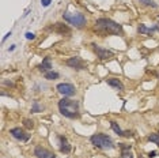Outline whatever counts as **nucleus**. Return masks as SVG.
<instances>
[{
  "instance_id": "4468645a",
  "label": "nucleus",
  "mask_w": 159,
  "mask_h": 158,
  "mask_svg": "<svg viewBox=\"0 0 159 158\" xmlns=\"http://www.w3.org/2000/svg\"><path fill=\"white\" fill-rule=\"evenodd\" d=\"M157 30H159V26L158 25H155L154 27H147L146 25H140L139 27H137V31H139L140 34H152L154 31H157Z\"/></svg>"
},
{
  "instance_id": "6ab92c4d",
  "label": "nucleus",
  "mask_w": 159,
  "mask_h": 158,
  "mask_svg": "<svg viewBox=\"0 0 159 158\" xmlns=\"http://www.w3.org/2000/svg\"><path fill=\"white\" fill-rule=\"evenodd\" d=\"M23 125H25V128H27V130H33L34 128V121L30 120V118H25Z\"/></svg>"
},
{
  "instance_id": "1a4fd4ad",
  "label": "nucleus",
  "mask_w": 159,
  "mask_h": 158,
  "mask_svg": "<svg viewBox=\"0 0 159 158\" xmlns=\"http://www.w3.org/2000/svg\"><path fill=\"white\" fill-rule=\"evenodd\" d=\"M34 156L37 158H56V154L42 146H37L34 149Z\"/></svg>"
},
{
  "instance_id": "6e6552de",
  "label": "nucleus",
  "mask_w": 159,
  "mask_h": 158,
  "mask_svg": "<svg viewBox=\"0 0 159 158\" xmlns=\"http://www.w3.org/2000/svg\"><path fill=\"white\" fill-rule=\"evenodd\" d=\"M67 66L74 68V70L80 71V70H84L86 68V63L83 62L79 56H75V57H70V59L67 60Z\"/></svg>"
},
{
  "instance_id": "5701e85b",
  "label": "nucleus",
  "mask_w": 159,
  "mask_h": 158,
  "mask_svg": "<svg viewBox=\"0 0 159 158\" xmlns=\"http://www.w3.org/2000/svg\"><path fill=\"white\" fill-rule=\"evenodd\" d=\"M50 3H52V0H41V4L42 7H48Z\"/></svg>"
},
{
  "instance_id": "7ed1b4c3",
  "label": "nucleus",
  "mask_w": 159,
  "mask_h": 158,
  "mask_svg": "<svg viewBox=\"0 0 159 158\" xmlns=\"http://www.w3.org/2000/svg\"><path fill=\"white\" fill-rule=\"evenodd\" d=\"M90 142H91L93 146L98 147L101 150H111L114 149V142L111 141L110 136L105 135V134H94L90 138Z\"/></svg>"
},
{
  "instance_id": "4be33fe9",
  "label": "nucleus",
  "mask_w": 159,
  "mask_h": 158,
  "mask_svg": "<svg viewBox=\"0 0 159 158\" xmlns=\"http://www.w3.org/2000/svg\"><path fill=\"white\" fill-rule=\"evenodd\" d=\"M25 35H26L27 40H34V38H35V34H34V33H30V31H27V33L25 34Z\"/></svg>"
},
{
  "instance_id": "39448f33",
  "label": "nucleus",
  "mask_w": 159,
  "mask_h": 158,
  "mask_svg": "<svg viewBox=\"0 0 159 158\" xmlns=\"http://www.w3.org/2000/svg\"><path fill=\"white\" fill-rule=\"evenodd\" d=\"M93 46V51L94 53L97 55V57L101 60H107V59H110V57H113V52L109 51V49H105L102 48V46H99V45H97V44H91Z\"/></svg>"
},
{
  "instance_id": "2eb2a0df",
  "label": "nucleus",
  "mask_w": 159,
  "mask_h": 158,
  "mask_svg": "<svg viewBox=\"0 0 159 158\" xmlns=\"http://www.w3.org/2000/svg\"><path fill=\"white\" fill-rule=\"evenodd\" d=\"M110 125H111V130H113L118 136H124V132H125V131H122L121 128L118 127V124L116 123V121H110Z\"/></svg>"
},
{
  "instance_id": "f8f14e48",
  "label": "nucleus",
  "mask_w": 159,
  "mask_h": 158,
  "mask_svg": "<svg viewBox=\"0 0 159 158\" xmlns=\"http://www.w3.org/2000/svg\"><path fill=\"white\" fill-rule=\"evenodd\" d=\"M39 71H42V72H48V71H52V62H50V57L46 56L44 57V60H42V63L38 66Z\"/></svg>"
},
{
  "instance_id": "b1692460",
  "label": "nucleus",
  "mask_w": 159,
  "mask_h": 158,
  "mask_svg": "<svg viewBox=\"0 0 159 158\" xmlns=\"http://www.w3.org/2000/svg\"><path fill=\"white\" fill-rule=\"evenodd\" d=\"M157 151H150V153H148V157H150V158H154V157H157Z\"/></svg>"
},
{
  "instance_id": "20e7f679",
  "label": "nucleus",
  "mask_w": 159,
  "mask_h": 158,
  "mask_svg": "<svg viewBox=\"0 0 159 158\" xmlns=\"http://www.w3.org/2000/svg\"><path fill=\"white\" fill-rule=\"evenodd\" d=\"M63 19L68 22L72 26L78 27V29H82L86 26V23H87V19H86V16L83 15L80 12H64L63 14Z\"/></svg>"
},
{
  "instance_id": "423d86ee",
  "label": "nucleus",
  "mask_w": 159,
  "mask_h": 158,
  "mask_svg": "<svg viewBox=\"0 0 159 158\" xmlns=\"http://www.w3.org/2000/svg\"><path fill=\"white\" fill-rule=\"evenodd\" d=\"M56 89H57V91H59L60 94H63L64 97L75 95V93H76V89H75V86L71 85V83H59Z\"/></svg>"
},
{
  "instance_id": "f257e3e1",
  "label": "nucleus",
  "mask_w": 159,
  "mask_h": 158,
  "mask_svg": "<svg viewBox=\"0 0 159 158\" xmlns=\"http://www.w3.org/2000/svg\"><path fill=\"white\" fill-rule=\"evenodd\" d=\"M95 30L99 31V33L103 35H107V34L122 35V33H124L121 25H118L117 22L109 19V18H99V19H97Z\"/></svg>"
},
{
  "instance_id": "f03ea898",
  "label": "nucleus",
  "mask_w": 159,
  "mask_h": 158,
  "mask_svg": "<svg viewBox=\"0 0 159 158\" xmlns=\"http://www.w3.org/2000/svg\"><path fill=\"white\" fill-rule=\"evenodd\" d=\"M79 101L71 98H61L59 101V110L64 117L67 118H79L80 117V112H79Z\"/></svg>"
},
{
  "instance_id": "9b49d317",
  "label": "nucleus",
  "mask_w": 159,
  "mask_h": 158,
  "mask_svg": "<svg viewBox=\"0 0 159 158\" xmlns=\"http://www.w3.org/2000/svg\"><path fill=\"white\" fill-rule=\"evenodd\" d=\"M49 30H53L55 33H59V34H67V33H70V27L67 26V25H64V23H55L53 26H50L49 27Z\"/></svg>"
},
{
  "instance_id": "393cba45",
  "label": "nucleus",
  "mask_w": 159,
  "mask_h": 158,
  "mask_svg": "<svg viewBox=\"0 0 159 158\" xmlns=\"http://www.w3.org/2000/svg\"><path fill=\"white\" fill-rule=\"evenodd\" d=\"M11 34H12V33H11V31H10V33H7V34L4 35V37H3V42H4V41H6V40H7V38H8V37H11Z\"/></svg>"
},
{
  "instance_id": "dca6fc26",
  "label": "nucleus",
  "mask_w": 159,
  "mask_h": 158,
  "mask_svg": "<svg viewBox=\"0 0 159 158\" xmlns=\"http://www.w3.org/2000/svg\"><path fill=\"white\" fill-rule=\"evenodd\" d=\"M60 75L59 72H55V71H48V72L44 74V78L48 79V81H55V79H57Z\"/></svg>"
},
{
  "instance_id": "ddd939ff",
  "label": "nucleus",
  "mask_w": 159,
  "mask_h": 158,
  "mask_svg": "<svg viewBox=\"0 0 159 158\" xmlns=\"http://www.w3.org/2000/svg\"><path fill=\"white\" fill-rule=\"evenodd\" d=\"M106 83L111 86V87H114V89H117V90H124V85H122V82L120 81V79H117V78H109V79H106Z\"/></svg>"
},
{
  "instance_id": "a211bd4d",
  "label": "nucleus",
  "mask_w": 159,
  "mask_h": 158,
  "mask_svg": "<svg viewBox=\"0 0 159 158\" xmlns=\"http://www.w3.org/2000/svg\"><path fill=\"white\" fill-rule=\"evenodd\" d=\"M139 3H142L144 6H148V7H152V8H157L158 4L154 2V0H139Z\"/></svg>"
},
{
  "instance_id": "412c9836",
  "label": "nucleus",
  "mask_w": 159,
  "mask_h": 158,
  "mask_svg": "<svg viewBox=\"0 0 159 158\" xmlns=\"http://www.w3.org/2000/svg\"><path fill=\"white\" fill-rule=\"evenodd\" d=\"M121 157L122 158H133L132 153H131V149L129 150H121Z\"/></svg>"
},
{
  "instance_id": "9d476101",
  "label": "nucleus",
  "mask_w": 159,
  "mask_h": 158,
  "mask_svg": "<svg viewBox=\"0 0 159 158\" xmlns=\"http://www.w3.org/2000/svg\"><path fill=\"white\" fill-rule=\"evenodd\" d=\"M57 138H59V143H60V147H59L60 151L64 154H68L71 151V145H70V142H68V139L63 135H59Z\"/></svg>"
},
{
  "instance_id": "a878e982",
  "label": "nucleus",
  "mask_w": 159,
  "mask_h": 158,
  "mask_svg": "<svg viewBox=\"0 0 159 158\" xmlns=\"http://www.w3.org/2000/svg\"><path fill=\"white\" fill-rule=\"evenodd\" d=\"M15 46H16V45H11V46H10L8 51H14V49H15Z\"/></svg>"
},
{
  "instance_id": "f3484780",
  "label": "nucleus",
  "mask_w": 159,
  "mask_h": 158,
  "mask_svg": "<svg viewBox=\"0 0 159 158\" xmlns=\"http://www.w3.org/2000/svg\"><path fill=\"white\" fill-rule=\"evenodd\" d=\"M42 110H44V106L39 105L38 101H34L33 106H31V113H38V112H42Z\"/></svg>"
},
{
  "instance_id": "aec40b11",
  "label": "nucleus",
  "mask_w": 159,
  "mask_h": 158,
  "mask_svg": "<svg viewBox=\"0 0 159 158\" xmlns=\"http://www.w3.org/2000/svg\"><path fill=\"white\" fill-rule=\"evenodd\" d=\"M148 141L155 143L157 146H159V134H151L150 136H148Z\"/></svg>"
},
{
  "instance_id": "0eeeda50",
  "label": "nucleus",
  "mask_w": 159,
  "mask_h": 158,
  "mask_svg": "<svg viewBox=\"0 0 159 158\" xmlns=\"http://www.w3.org/2000/svg\"><path fill=\"white\" fill-rule=\"evenodd\" d=\"M10 134L12 135V138H15V139H18V141H20V142H27L29 139H30V134L25 132L22 128H19V127L11 128V130H10Z\"/></svg>"
}]
</instances>
